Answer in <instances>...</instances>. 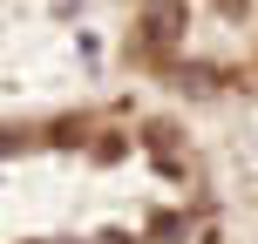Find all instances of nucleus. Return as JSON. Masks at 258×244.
<instances>
[{"instance_id":"f257e3e1","label":"nucleus","mask_w":258,"mask_h":244,"mask_svg":"<svg viewBox=\"0 0 258 244\" xmlns=\"http://www.w3.org/2000/svg\"><path fill=\"white\" fill-rule=\"evenodd\" d=\"M183 27H190V0H150L143 7V41L150 48H177Z\"/></svg>"}]
</instances>
